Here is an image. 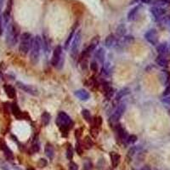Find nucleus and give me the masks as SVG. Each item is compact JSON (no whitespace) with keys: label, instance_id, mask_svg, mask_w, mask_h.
Returning <instances> with one entry per match:
<instances>
[{"label":"nucleus","instance_id":"nucleus-9","mask_svg":"<svg viewBox=\"0 0 170 170\" xmlns=\"http://www.w3.org/2000/svg\"><path fill=\"white\" fill-rule=\"evenodd\" d=\"M16 85L17 87L22 90L24 92L29 94H32L33 96H37L39 94V92L37 90V89L36 87H34L33 85H29V84H25L22 82H17L16 83Z\"/></svg>","mask_w":170,"mask_h":170},{"label":"nucleus","instance_id":"nucleus-48","mask_svg":"<svg viewBox=\"0 0 170 170\" xmlns=\"http://www.w3.org/2000/svg\"><path fill=\"white\" fill-rule=\"evenodd\" d=\"M1 169L3 170H10L9 167H7V165H5V164H2L1 165Z\"/></svg>","mask_w":170,"mask_h":170},{"label":"nucleus","instance_id":"nucleus-20","mask_svg":"<svg viewBox=\"0 0 170 170\" xmlns=\"http://www.w3.org/2000/svg\"><path fill=\"white\" fill-rule=\"evenodd\" d=\"M110 158L112 161V164L114 168H117L118 166V164L120 163V156L117 153V152H111L110 153Z\"/></svg>","mask_w":170,"mask_h":170},{"label":"nucleus","instance_id":"nucleus-43","mask_svg":"<svg viewBox=\"0 0 170 170\" xmlns=\"http://www.w3.org/2000/svg\"><path fill=\"white\" fill-rule=\"evenodd\" d=\"M76 151H77L78 155H82L83 154V146H81V144L78 143V142H77V144H76Z\"/></svg>","mask_w":170,"mask_h":170},{"label":"nucleus","instance_id":"nucleus-28","mask_svg":"<svg viewBox=\"0 0 170 170\" xmlns=\"http://www.w3.org/2000/svg\"><path fill=\"white\" fill-rule=\"evenodd\" d=\"M50 119H51V116L47 112H44L41 116V122H42V124L44 126L49 125V124L50 123Z\"/></svg>","mask_w":170,"mask_h":170},{"label":"nucleus","instance_id":"nucleus-35","mask_svg":"<svg viewBox=\"0 0 170 170\" xmlns=\"http://www.w3.org/2000/svg\"><path fill=\"white\" fill-rule=\"evenodd\" d=\"M98 134H99V128H96V127H93V128H90V135L94 138H96L97 136H98Z\"/></svg>","mask_w":170,"mask_h":170},{"label":"nucleus","instance_id":"nucleus-26","mask_svg":"<svg viewBox=\"0 0 170 170\" xmlns=\"http://www.w3.org/2000/svg\"><path fill=\"white\" fill-rule=\"evenodd\" d=\"M11 112L13 115L16 117V118H21L22 117V111L20 110V108H19V106L15 104V103H14V104H12L11 105Z\"/></svg>","mask_w":170,"mask_h":170},{"label":"nucleus","instance_id":"nucleus-34","mask_svg":"<svg viewBox=\"0 0 170 170\" xmlns=\"http://www.w3.org/2000/svg\"><path fill=\"white\" fill-rule=\"evenodd\" d=\"M137 139H138L137 136L135 135H128V137L127 142L129 143V144H134V143H135L136 141H137Z\"/></svg>","mask_w":170,"mask_h":170},{"label":"nucleus","instance_id":"nucleus-45","mask_svg":"<svg viewBox=\"0 0 170 170\" xmlns=\"http://www.w3.org/2000/svg\"><path fill=\"white\" fill-rule=\"evenodd\" d=\"M162 102L166 104V105H170V95L168 96H164V98L162 100Z\"/></svg>","mask_w":170,"mask_h":170},{"label":"nucleus","instance_id":"nucleus-33","mask_svg":"<svg viewBox=\"0 0 170 170\" xmlns=\"http://www.w3.org/2000/svg\"><path fill=\"white\" fill-rule=\"evenodd\" d=\"M105 99H107V100L109 101V100H111V99L112 98V96H113L114 90L112 88L110 87L105 92Z\"/></svg>","mask_w":170,"mask_h":170},{"label":"nucleus","instance_id":"nucleus-49","mask_svg":"<svg viewBox=\"0 0 170 170\" xmlns=\"http://www.w3.org/2000/svg\"><path fill=\"white\" fill-rule=\"evenodd\" d=\"M141 0H132L131 1V4H133V3H139V2H140Z\"/></svg>","mask_w":170,"mask_h":170},{"label":"nucleus","instance_id":"nucleus-5","mask_svg":"<svg viewBox=\"0 0 170 170\" xmlns=\"http://www.w3.org/2000/svg\"><path fill=\"white\" fill-rule=\"evenodd\" d=\"M51 64L53 67H56L57 69H61L63 67L64 64V58L62 53V47L58 45L56 47L53 52V56L51 59Z\"/></svg>","mask_w":170,"mask_h":170},{"label":"nucleus","instance_id":"nucleus-3","mask_svg":"<svg viewBox=\"0 0 170 170\" xmlns=\"http://www.w3.org/2000/svg\"><path fill=\"white\" fill-rule=\"evenodd\" d=\"M19 28L15 23H10L7 26V31H6V42L8 45L13 47L17 44L18 37H19Z\"/></svg>","mask_w":170,"mask_h":170},{"label":"nucleus","instance_id":"nucleus-22","mask_svg":"<svg viewBox=\"0 0 170 170\" xmlns=\"http://www.w3.org/2000/svg\"><path fill=\"white\" fill-rule=\"evenodd\" d=\"M156 62L158 63L159 67H167L168 64H169V61H168L166 56H162V55H159L158 56L157 60H156Z\"/></svg>","mask_w":170,"mask_h":170},{"label":"nucleus","instance_id":"nucleus-21","mask_svg":"<svg viewBox=\"0 0 170 170\" xmlns=\"http://www.w3.org/2000/svg\"><path fill=\"white\" fill-rule=\"evenodd\" d=\"M112 70H113V67L112 65L111 62H106L102 69V73L105 75V76H110L112 72Z\"/></svg>","mask_w":170,"mask_h":170},{"label":"nucleus","instance_id":"nucleus-30","mask_svg":"<svg viewBox=\"0 0 170 170\" xmlns=\"http://www.w3.org/2000/svg\"><path fill=\"white\" fill-rule=\"evenodd\" d=\"M82 115H83V117L84 118V120L87 123L90 124L91 122H92V116H91L90 112L89 110H87V109L83 110L82 111Z\"/></svg>","mask_w":170,"mask_h":170},{"label":"nucleus","instance_id":"nucleus-51","mask_svg":"<svg viewBox=\"0 0 170 170\" xmlns=\"http://www.w3.org/2000/svg\"><path fill=\"white\" fill-rule=\"evenodd\" d=\"M27 170H35V169H31V168H29V169H28Z\"/></svg>","mask_w":170,"mask_h":170},{"label":"nucleus","instance_id":"nucleus-15","mask_svg":"<svg viewBox=\"0 0 170 170\" xmlns=\"http://www.w3.org/2000/svg\"><path fill=\"white\" fill-rule=\"evenodd\" d=\"M128 94H129V89H128V88H124V89H122L121 90L117 93V94L116 97H115L114 105H118V103L120 101V100H121L124 96Z\"/></svg>","mask_w":170,"mask_h":170},{"label":"nucleus","instance_id":"nucleus-46","mask_svg":"<svg viewBox=\"0 0 170 170\" xmlns=\"http://www.w3.org/2000/svg\"><path fill=\"white\" fill-rule=\"evenodd\" d=\"M75 136H76V139L78 140L82 136V129H77L75 132Z\"/></svg>","mask_w":170,"mask_h":170},{"label":"nucleus","instance_id":"nucleus-32","mask_svg":"<svg viewBox=\"0 0 170 170\" xmlns=\"http://www.w3.org/2000/svg\"><path fill=\"white\" fill-rule=\"evenodd\" d=\"M73 155H74L73 148H72V146L71 145H68L67 149V158L68 160H70V161H71L72 158H73Z\"/></svg>","mask_w":170,"mask_h":170},{"label":"nucleus","instance_id":"nucleus-16","mask_svg":"<svg viewBox=\"0 0 170 170\" xmlns=\"http://www.w3.org/2000/svg\"><path fill=\"white\" fill-rule=\"evenodd\" d=\"M44 152H45L46 156L50 160L54 158V157H55V148L51 144H49V143L46 144L45 148H44Z\"/></svg>","mask_w":170,"mask_h":170},{"label":"nucleus","instance_id":"nucleus-4","mask_svg":"<svg viewBox=\"0 0 170 170\" xmlns=\"http://www.w3.org/2000/svg\"><path fill=\"white\" fill-rule=\"evenodd\" d=\"M33 37L31 33H25L22 34L19 50L22 56H26L28 54V52L30 51L32 45H33Z\"/></svg>","mask_w":170,"mask_h":170},{"label":"nucleus","instance_id":"nucleus-27","mask_svg":"<svg viewBox=\"0 0 170 170\" xmlns=\"http://www.w3.org/2000/svg\"><path fill=\"white\" fill-rule=\"evenodd\" d=\"M83 147L85 148L86 150H90L94 146V142H93V139H91L90 136H86L84 137L83 140Z\"/></svg>","mask_w":170,"mask_h":170},{"label":"nucleus","instance_id":"nucleus-7","mask_svg":"<svg viewBox=\"0 0 170 170\" xmlns=\"http://www.w3.org/2000/svg\"><path fill=\"white\" fill-rule=\"evenodd\" d=\"M81 40H82L81 31H78L77 33H75L74 37H73V39L71 43V56L72 57L73 59H76L78 55Z\"/></svg>","mask_w":170,"mask_h":170},{"label":"nucleus","instance_id":"nucleus-18","mask_svg":"<svg viewBox=\"0 0 170 170\" xmlns=\"http://www.w3.org/2000/svg\"><path fill=\"white\" fill-rule=\"evenodd\" d=\"M94 56L96 58V60L100 62L103 64L104 61H105V49L103 48H100L99 49H97V51L95 52L94 54Z\"/></svg>","mask_w":170,"mask_h":170},{"label":"nucleus","instance_id":"nucleus-50","mask_svg":"<svg viewBox=\"0 0 170 170\" xmlns=\"http://www.w3.org/2000/svg\"><path fill=\"white\" fill-rule=\"evenodd\" d=\"M141 170H151V169H150V167H148V166H146V167H144L143 169Z\"/></svg>","mask_w":170,"mask_h":170},{"label":"nucleus","instance_id":"nucleus-37","mask_svg":"<svg viewBox=\"0 0 170 170\" xmlns=\"http://www.w3.org/2000/svg\"><path fill=\"white\" fill-rule=\"evenodd\" d=\"M101 124H102L101 117H96V118L94 120V127H96V128H99V127Z\"/></svg>","mask_w":170,"mask_h":170},{"label":"nucleus","instance_id":"nucleus-13","mask_svg":"<svg viewBox=\"0 0 170 170\" xmlns=\"http://www.w3.org/2000/svg\"><path fill=\"white\" fill-rule=\"evenodd\" d=\"M0 147H1V149H2L3 151L4 156H5L6 158L8 159V160H10V161H11V160L14 159V155H13L12 151L7 146V145H6L3 141H1V143H0Z\"/></svg>","mask_w":170,"mask_h":170},{"label":"nucleus","instance_id":"nucleus-52","mask_svg":"<svg viewBox=\"0 0 170 170\" xmlns=\"http://www.w3.org/2000/svg\"><path fill=\"white\" fill-rule=\"evenodd\" d=\"M169 115H170V110H169Z\"/></svg>","mask_w":170,"mask_h":170},{"label":"nucleus","instance_id":"nucleus-29","mask_svg":"<svg viewBox=\"0 0 170 170\" xmlns=\"http://www.w3.org/2000/svg\"><path fill=\"white\" fill-rule=\"evenodd\" d=\"M50 42H49V37L44 35V41H42V46H44V52H46L47 54H49L50 52Z\"/></svg>","mask_w":170,"mask_h":170},{"label":"nucleus","instance_id":"nucleus-44","mask_svg":"<svg viewBox=\"0 0 170 170\" xmlns=\"http://www.w3.org/2000/svg\"><path fill=\"white\" fill-rule=\"evenodd\" d=\"M163 96H168V95H170V82L167 84L166 86V89L165 90L163 91Z\"/></svg>","mask_w":170,"mask_h":170},{"label":"nucleus","instance_id":"nucleus-19","mask_svg":"<svg viewBox=\"0 0 170 170\" xmlns=\"http://www.w3.org/2000/svg\"><path fill=\"white\" fill-rule=\"evenodd\" d=\"M157 51L159 55L166 56V54H168V52H169V46L167 44V43H162V44H160L159 45H158Z\"/></svg>","mask_w":170,"mask_h":170},{"label":"nucleus","instance_id":"nucleus-12","mask_svg":"<svg viewBox=\"0 0 170 170\" xmlns=\"http://www.w3.org/2000/svg\"><path fill=\"white\" fill-rule=\"evenodd\" d=\"M75 96L83 101H86L90 98V94L85 90H78L75 91Z\"/></svg>","mask_w":170,"mask_h":170},{"label":"nucleus","instance_id":"nucleus-42","mask_svg":"<svg viewBox=\"0 0 170 170\" xmlns=\"http://www.w3.org/2000/svg\"><path fill=\"white\" fill-rule=\"evenodd\" d=\"M69 170H78V166L74 162H70V163H69Z\"/></svg>","mask_w":170,"mask_h":170},{"label":"nucleus","instance_id":"nucleus-25","mask_svg":"<svg viewBox=\"0 0 170 170\" xmlns=\"http://www.w3.org/2000/svg\"><path fill=\"white\" fill-rule=\"evenodd\" d=\"M76 28H77V23H76V24L74 25V26L72 27V30H71V33L69 34V36H68L67 41L65 42V49H67L68 47H69V45L71 44V41H72V39H73V37H74Z\"/></svg>","mask_w":170,"mask_h":170},{"label":"nucleus","instance_id":"nucleus-17","mask_svg":"<svg viewBox=\"0 0 170 170\" xmlns=\"http://www.w3.org/2000/svg\"><path fill=\"white\" fill-rule=\"evenodd\" d=\"M140 8H141V5H139V4L135 6V7H134L130 11L128 12V20L130 21V22L131 21H134L136 18V16H137L139 11Z\"/></svg>","mask_w":170,"mask_h":170},{"label":"nucleus","instance_id":"nucleus-10","mask_svg":"<svg viewBox=\"0 0 170 170\" xmlns=\"http://www.w3.org/2000/svg\"><path fill=\"white\" fill-rule=\"evenodd\" d=\"M145 37L152 45H157L158 44V33L156 29H151L145 34Z\"/></svg>","mask_w":170,"mask_h":170},{"label":"nucleus","instance_id":"nucleus-47","mask_svg":"<svg viewBox=\"0 0 170 170\" xmlns=\"http://www.w3.org/2000/svg\"><path fill=\"white\" fill-rule=\"evenodd\" d=\"M4 1H5V0H0V16H1L2 10H3V5H4Z\"/></svg>","mask_w":170,"mask_h":170},{"label":"nucleus","instance_id":"nucleus-38","mask_svg":"<svg viewBox=\"0 0 170 170\" xmlns=\"http://www.w3.org/2000/svg\"><path fill=\"white\" fill-rule=\"evenodd\" d=\"M39 150H40V146H39V144H38L37 142H35L33 145L32 146V148H31V151H32V152H34V153H36V152L39 151Z\"/></svg>","mask_w":170,"mask_h":170},{"label":"nucleus","instance_id":"nucleus-6","mask_svg":"<svg viewBox=\"0 0 170 170\" xmlns=\"http://www.w3.org/2000/svg\"><path fill=\"white\" fill-rule=\"evenodd\" d=\"M125 110H126V105H125L124 103L118 104L117 108L116 109V111L114 112L113 114L111 116V117L109 119L110 124L112 125V126H114V127H116L117 125L118 124L119 120L121 119V117L124 114Z\"/></svg>","mask_w":170,"mask_h":170},{"label":"nucleus","instance_id":"nucleus-41","mask_svg":"<svg viewBox=\"0 0 170 170\" xmlns=\"http://www.w3.org/2000/svg\"><path fill=\"white\" fill-rule=\"evenodd\" d=\"M38 166L40 167V168H44V167H46L47 165H48V162L46 161L45 159L42 158L39 160V162H38Z\"/></svg>","mask_w":170,"mask_h":170},{"label":"nucleus","instance_id":"nucleus-11","mask_svg":"<svg viewBox=\"0 0 170 170\" xmlns=\"http://www.w3.org/2000/svg\"><path fill=\"white\" fill-rule=\"evenodd\" d=\"M151 13L152 14V15L157 19H161L162 16H163V15L166 13L165 9L162 8V7H159V6H154V7H151Z\"/></svg>","mask_w":170,"mask_h":170},{"label":"nucleus","instance_id":"nucleus-2","mask_svg":"<svg viewBox=\"0 0 170 170\" xmlns=\"http://www.w3.org/2000/svg\"><path fill=\"white\" fill-rule=\"evenodd\" d=\"M41 49H42V39L39 36L37 35L35 37H33V45L30 49V60L33 65H36L39 60Z\"/></svg>","mask_w":170,"mask_h":170},{"label":"nucleus","instance_id":"nucleus-36","mask_svg":"<svg viewBox=\"0 0 170 170\" xmlns=\"http://www.w3.org/2000/svg\"><path fill=\"white\" fill-rule=\"evenodd\" d=\"M136 152V147L135 146H133V147H131L129 149V151H128V159H131L133 157H134V155L135 154Z\"/></svg>","mask_w":170,"mask_h":170},{"label":"nucleus","instance_id":"nucleus-40","mask_svg":"<svg viewBox=\"0 0 170 170\" xmlns=\"http://www.w3.org/2000/svg\"><path fill=\"white\" fill-rule=\"evenodd\" d=\"M93 167L92 163H91L90 161H87L84 162V165H83V170H91Z\"/></svg>","mask_w":170,"mask_h":170},{"label":"nucleus","instance_id":"nucleus-31","mask_svg":"<svg viewBox=\"0 0 170 170\" xmlns=\"http://www.w3.org/2000/svg\"><path fill=\"white\" fill-rule=\"evenodd\" d=\"M125 33H126V27L124 24H122L117 28V36L118 37H122L124 36Z\"/></svg>","mask_w":170,"mask_h":170},{"label":"nucleus","instance_id":"nucleus-8","mask_svg":"<svg viewBox=\"0 0 170 170\" xmlns=\"http://www.w3.org/2000/svg\"><path fill=\"white\" fill-rule=\"evenodd\" d=\"M12 5H13V0H9L8 3H7V7L5 9L4 12L2 15V23H3V26H6L10 24V15H11V10Z\"/></svg>","mask_w":170,"mask_h":170},{"label":"nucleus","instance_id":"nucleus-39","mask_svg":"<svg viewBox=\"0 0 170 170\" xmlns=\"http://www.w3.org/2000/svg\"><path fill=\"white\" fill-rule=\"evenodd\" d=\"M90 69L93 71H98V64H97V62L95 60L91 61Z\"/></svg>","mask_w":170,"mask_h":170},{"label":"nucleus","instance_id":"nucleus-1","mask_svg":"<svg viewBox=\"0 0 170 170\" xmlns=\"http://www.w3.org/2000/svg\"><path fill=\"white\" fill-rule=\"evenodd\" d=\"M56 124L60 128V130L62 132V135L65 137V133L67 136L69 129L73 126V122L66 112H60L57 115Z\"/></svg>","mask_w":170,"mask_h":170},{"label":"nucleus","instance_id":"nucleus-14","mask_svg":"<svg viewBox=\"0 0 170 170\" xmlns=\"http://www.w3.org/2000/svg\"><path fill=\"white\" fill-rule=\"evenodd\" d=\"M116 43H117L116 37H115V35L112 33L109 34V35L105 37V45L106 48H108V49H111L112 47H113V46L116 44Z\"/></svg>","mask_w":170,"mask_h":170},{"label":"nucleus","instance_id":"nucleus-24","mask_svg":"<svg viewBox=\"0 0 170 170\" xmlns=\"http://www.w3.org/2000/svg\"><path fill=\"white\" fill-rule=\"evenodd\" d=\"M4 90H5V93L7 94V96L10 99H14L15 97V89L12 87L11 85H9V84H6L4 85L3 87Z\"/></svg>","mask_w":170,"mask_h":170},{"label":"nucleus","instance_id":"nucleus-23","mask_svg":"<svg viewBox=\"0 0 170 170\" xmlns=\"http://www.w3.org/2000/svg\"><path fill=\"white\" fill-rule=\"evenodd\" d=\"M160 80L163 84H168L170 82V73L168 71H162L160 74Z\"/></svg>","mask_w":170,"mask_h":170}]
</instances>
